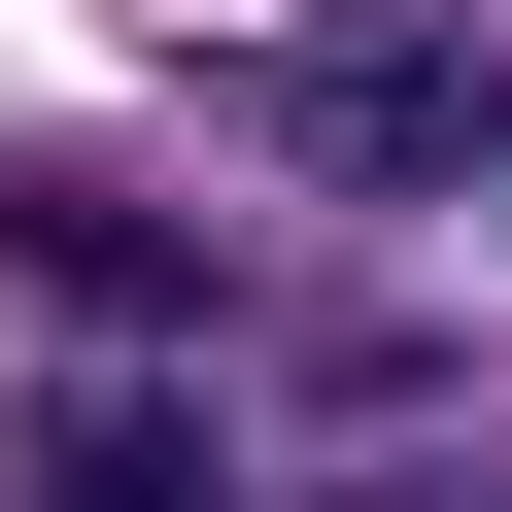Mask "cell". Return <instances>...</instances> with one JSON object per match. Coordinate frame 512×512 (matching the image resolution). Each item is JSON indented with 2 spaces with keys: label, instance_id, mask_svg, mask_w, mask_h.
<instances>
[{
  "label": "cell",
  "instance_id": "6da1fadb",
  "mask_svg": "<svg viewBox=\"0 0 512 512\" xmlns=\"http://www.w3.org/2000/svg\"><path fill=\"white\" fill-rule=\"evenodd\" d=\"M274 137H308V171H376V205H444V171H512V69H478V35H308V69H274Z\"/></svg>",
  "mask_w": 512,
  "mask_h": 512
},
{
  "label": "cell",
  "instance_id": "3957f363",
  "mask_svg": "<svg viewBox=\"0 0 512 512\" xmlns=\"http://www.w3.org/2000/svg\"><path fill=\"white\" fill-rule=\"evenodd\" d=\"M410 512H512V478H410Z\"/></svg>",
  "mask_w": 512,
  "mask_h": 512
},
{
  "label": "cell",
  "instance_id": "7a4b0ae2",
  "mask_svg": "<svg viewBox=\"0 0 512 512\" xmlns=\"http://www.w3.org/2000/svg\"><path fill=\"white\" fill-rule=\"evenodd\" d=\"M0 478H35V512H205V376L171 342H69L35 410H0Z\"/></svg>",
  "mask_w": 512,
  "mask_h": 512
}]
</instances>
